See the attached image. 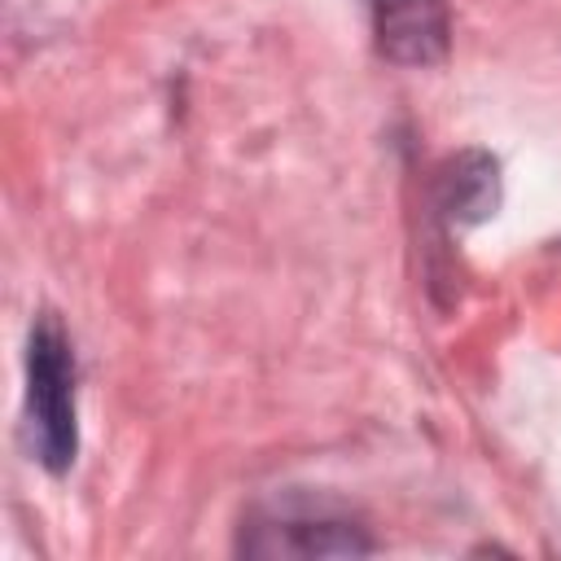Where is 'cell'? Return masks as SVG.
Listing matches in <instances>:
<instances>
[{"mask_svg": "<svg viewBox=\"0 0 561 561\" xmlns=\"http://www.w3.org/2000/svg\"><path fill=\"white\" fill-rule=\"evenodd\" d=\"M500 206V162L482 149H465L447 158L434 175V210L447 228L478 224Z\"/></svg>", "mask_w": 561, "mask_h": 561, "instance_id": "4", "label": "cell"}, {"mask_svg": "<svg viewBox=\"0 0 561 561\" xmlns=\"http://www.w3.org/2000/svg\"><path fill=\"white\" fill-rule=\"evenodd\" d=\"M237 552L241 557H254V561H285V557H298V561H311V557H368L377 552V539L368 535V526L324 500V495H307V491H285V495H272L263 504H254L245 517H241V530H237Z\"/></svg>", "mask_w": 561, "mask_h": 561, "instance_id": "2", "label": "cell"}, {"mask_svg": "<svg viewBox=\"0 0 561 561\" xmlns=\"http://www.w3.org/2000/svg\"><path fill=\"white\" fill-rule=\"evenodd\" d=\"M75 346L70 333L53 311H44L31 324L26 337V403H22V430L26 451L39 460L53 478H61L79 456V408H75Z\"/></svg>", "mask_w": 561, "mask_h": 561, "instance_id": "1", "label": "cell"}, {"mask_svg": "<svg viewBox=\"0 0 561 561\" xmlns=\"http://www.w3.org/2000/svg\"><path fill=\"white\" fill-rule=\"evenodd\" d=\"M377 53L394 66H438L451 48L447 0H368Z\"/></svg>", "mask_w": 561, "mask_h": 561, "instance_id": "3", "label": "cell"}]
</instances>
